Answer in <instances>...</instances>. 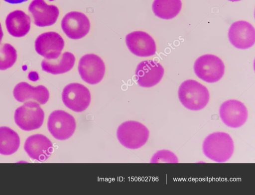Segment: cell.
I'll list each match as a JSON object with an SVG mask.
<instances>
[{
    "label": "cell",
    "mask_w": 255,
    "mask_h": 195,
    "mask_svg": "<svg viewBox=\"0 0 255 195\" xmlns=\"http://www.w3.org/2000/svg\"><path fill=\"white\" fill-rule=\"evenodd\" d=\"M204 155L216 162L223 163L232 156L234 144L230 135L223 132L209 134L204 140L202 146Z\"/></svg>",
    "instance_id": "1"
},
{
    "label": "cell",
    "mask_w": 255,
    "mask_h": 195,
    "mask_svg": "<svg viewBox=\"0 0 255 195\" xmlns=\"http://www.w3.org/2000/svg\"><path fill=\"white\" fill-rule=\"evenodd\" d=\"M178 94L182 104L192 111L203 109L208 103L210 98L207 88L193 79L183 82L179 86Z\"/></svg>",
    "instance_id": "2"
},
{
    "label": "cell",
    "mask_w": 255,
    "mask_h": 195,
    "mask_svg": "<svg viewBox=\"0 0 255 195\" xmlns=\"http://www.w3.org/2000/svg\"><path fill=\"white\" fill-rule=\"evenodd\" d=\"M149 135L148 129L141 123L128 121L122 124L117 131V138L125 147L131 149L139 148L147 142Z\"/></svg>",
    "instance_id": "3"
},
{
    "label": "cell",
    "mask_w": 255,
    "mask_h": 195,
    "mask_svg": "<svg viewBox=\"0 0 255 195\" xmlns=\"http://www.w3.org/2000/svg\"><path fill=\"white\" fill-rule=\"evenodd\" d=\"M44 113L39 104L35 101H27L16 109L14 113L16 124L22 130L30 131L42 125Z\"/></svg>",
    "instance_id": "4"
},
{
    "label": "cell",
    "mask_w": 255,
    "mask_h": 195,
    "mask_svg": "<svg viewBox=\"0 0 255 195\" xmlns=\"http://www.w3.org/2000/svg\"><path fill=\"white\" fill-rule=\"evenodd\" d=\"M194 70L201 79L208 83H214L223 77L225 65L221 59L217 56L206 54L196 60Z\"/></svg>",
    "instance_id": "5"
},
{
    "label": "cell",
    "mask_w": 255,
    "mask_h": 195,
    "mask_svg": "<svg viewBox=\"0 0 255 195\" xmlns=\"http://www.w3.org/2000/svg\"><path fill=\"white\" fill-rule=\"evenodd\" d=\"M47 127L51 135L56 139L64 140L74 133L76 123L74 118L63 110H55L49 115Z\"/></svg>",
    "instance_id": "6"
},
{
    "label": "cell",
    "mask_w": 255,
    "mask_h": 195,
    "mask_svg": "<svg viewBox=\"0 0 255 195\" xmlns=\"http://www.w3.org/2000/svg\"><path fill=\"white\" fill-rule=\"evenodd\" d=\"M62 99L64 105L76 112H81L89 107L91 102L89 90L84 85L72 83L63 90Z\"/></svg>",
    "instance_id": "7"
},
{
    "label": "cell",
    "mask_w": 255,
    "mask_h": 195,
    "mask_svg": "<svg viewBox=\"0 0 255 195\" xmlns=\"http://www.w3.org/2000/svg\"><path fill=\"white\" fill-rule=\"evenodd\" d=\"M78 71L82 79L90 84L100 82L105 73V65L102 59L93 54H86L80 59Z\"/></svg>",
    "instance_id": "8"
},
{
    "label": "cell",
    "mask_w": 255,
    "mask_h": 195,
    "mask_svg": "<svg viewBox=\"0 0 255 195\" xmlns=\"http://www.w3.org/2000/svg\"><path fill=\"white\" fill-rule=\"evenodd\" d=\"M222 122L228 127L237 128L243 126L248 118V110L241 101L231 99L222 104L219 110Z\"/></svg>",
    "instance_id": "9"
},
{
    "label": "cell",
    "mask_w": 255,
    "mask_h": 195,
    "mask_svg": "<svg viewBox=\"0 0 255 195\" xmlns=\"http://www.w3.org/2000/svg\"><path fill=\"white\" fill-rule=\"evenodd\" d=\"M64 47L62 37L55 32H48L40 34L35 41L36 52L45 59L53 60L61 55Z\"/></svg>",
    "instance_id": "10"
},
{
    "label": "cell",
    "mask_w": 255,
    "mask_h": 195,
    "mask_svg": "<svg viewBox=\"0 0 255 195\" xmlns=\"http://www.w3.org/2000/svg\"><path fill=\"white\" fill-rule=\"evenodd\" d=\"M61 27L65 34L72 39H79L86 36L90 30V23L84 13L71 11L67 13L61 21Z\"/></svg>",
    "instance_id": "11"
},
{
    "label": "cell",
    "mask_w": 255,
    "mask_h": 195,
    "mask_svg": "<svg viewBox=\"0 0 255 195\" xmlns=\"http://www.w3.org/2000/svg\"><path fill=\"white\" fill-rule=\"evenodd\" d=\"M228 37L234 46L246 49L255 44V30L251 23L243 20L238 21L231 25Z\"/></svg>",
    "instance_id": "12"
},
{
    "label": "cell",
    "mask_w": 255,
    "mask_h": 195,
    "mask_svg": "<svg viewBox=\"0 0 255 195\" xmlns=\"http://www.w3.org/2000/svg\"><path fill=\"white\" fill-rule=\"evenodd\" d=\"M126 44L130 51L138 57H149L155 54L156 44L148 33L136 31L126 37Z\"/></svg>",
    "instance_id": "13"
},
{
    "label": "cell",
    "mask_w": 255,
    "mask_h": 195,
    "mask_svg": "<svg viewBox=\"0 0 255 195\" xmlns=\"http://www.w3.org/2000/svg\"><path fill=\"white\" fill-rule=\"evenodd\" d=\"M164 70L158 63L152 60H145L140 62L135 70L136 81L143 87H151L159 82Z\"/></svg>",
    "instance_id": "14"
},
{
    "label": "cell",
    "mask_w": 255,
    "mask_h": 195,
    "mask_svg": "<svg viewBox=\"0 0 255 195\" xmlns=\"http://www.w3.org/2000/svg\"><path fill=\"white\" fill-rule=\"evenodd\" d=\"M34 24L39 27L48 26L54 24L59 16L57 6L47 4L44 0H33L28 7Z\"/></svg>",
    "instance_id": "15"
},
{
    "label": "cell",
    "mask_w": 255,
    "mask_h": 195,
    "mask_svg": "<svg viewBox=\"0 0 255 195\" xmlns=\"http://www.w3.org/2000/svg\"><path fill=\"white\" fill-rule=\"evenodd\" d=\"M24 148L31 158L41 162L48 159L53 151L51 141L41 134L29 136L25 142Z\"/></svg>",
    "instance_id": "16"
},
{
    "label": "cell",
    "mask_w": 255,
    "mask_h": 195,
    "mask_svg": "<svg viewBox=\"0 0 255 195\" xmlns=\"http://www.w3.org/2000/svg\"><path fill=\"white\" fill-rule=\"evenodd\" d=\"M15 99L20 102L35 101L43 105L48 101L49 92L43 85L34 87L25 82L18 83L13 92Z\"/></svg>",
    "instance_id": "17"
},
{
    "label": "cell",
    "mask_w": 255,
    "mask_h": 195,
    "mask_svg": "<svg viewBox=\"0 0 255 195\" xmlns=\"http://www.w3.org/2000/svg\"><path fill=\"white\" fill-rule=\"evenodd\" d=\"M30 17L20 10L9 13L5 20L7 31L15 37H23L27 34L30 28Z\"/></svg>",
    "instance_id": "18"
},
{
    "label": "cell",
    "mask_w": 255,
    "mask_h": 195,
    "mask_svg": "<svg viewBox=\"0 0 255 195\" xmlns=\"http://www.w3.org/2000/svg\"><path fill=\"white\" fill-rule=\"evenodd\" d=\"M74 55L66 52L56 59H44L41 63L43 70L53 74L65 73L71 70L75 64Z\"/></svg>",
    "instance_id": "19"
},
{
    "label": "cell",
    "mask_w": 255,
    "mask_h": 195,
    "mask_svg": "<svg viewBox=\"0 0 255 195\" xmlns=\"http://www.w3.org/2000/svg\"><path fill=\"white\" fill-rule=\"evenodd\" d=\"M181 7V0H154L152 5L155 15L164 19L175 17L180 12Z\"/></svg>",
    "instance_id": "20"
},
{
    "label": "cell",
    "mask_w": 255,
    "mask_h": 195,
    "mask_svg": "<svg viewBox=\"0 0 255 195\" xmlns=\"http://www.w3.org/2000/svg\"><path fill=\"white\" fill-rule=\"evenodd\" d=\"M20 145V138L13 130L6 127H0V154L4 155L15 153Z\"/></svg>",
    "instance_id": "21"
},
{
    "label": "cell",
    "mask_w": 255,
    "mask_h": 195,
    "mask_svg": "<svg viewBox=\"0 0 255 195\" xmlns=\"http://www.w3.org/2000/svg\"><path fill=\"white\" fill-rule=\"evenodd\" d=\"M17 58L16 51L10 44H0V70L11 67Z\"/></svg>",
    "instance_id": "22"
},
{
    "label": "cell",
    "mask_w": 255,
    "mask_h": 195,
    "mask_svg": "<svg viewBox=\"0 0 255 195\" xmlns=\"http://www.w3.org/2000/svg\"><path fill=\"white\" fill-rule=\"evenodd\" d=\"M178 163V160L174 153L167 150L156 152L150 160V163Z\"/></svg>",
    "instance_id": "23"
},
{
    "label": "cell",
    "mask_w": 255,
    "mask_h": 195,
    "mask_svg": "<svg viewBox=\"0 0 255 195\" xmlns=\"http://www.w3.org/2000/svg\"><path fill=\"white\" fill-rule=\"evenodd\" d=\"M4 1L12 4L16 3H20L24 1H27V0H4Z\"/></svg>",
    "instance_id": "24"
},
{
    "label": "cell",
    "mask_w": 255,
    "mask_h": 195,
    "mask_svg": "<svg viewBox=\"0 0 255 195\" xmlns=\"http://www.w3.org/2000/svg\"><path fill=\"white\" fill-rule=\"evenodd\" d=\"M3 34L1 28V26L0 23V43L1 41Z\"/></svg>",
    "instance_id": "25"
},
{
    "label": "cell",
    "mask_w": 255,
    "mask_h": 195,
    "mask_svg": "<svg viewBox=\"0 0 255 195\" xmlns=\"http://www.w3.org/2000/svg\"><path fill=\"white\" fill-rule=\"evenodd\" d=\"M230 1H239V0H229Z\"/></svg>",
    "instance_id": "26"
}]
</instances>
